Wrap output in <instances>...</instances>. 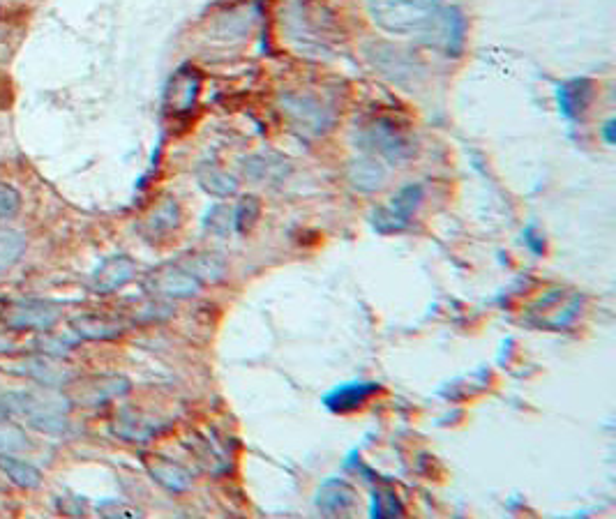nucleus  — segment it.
Listing matches in <instances>:
<instances>
[{"label":"nucleus","mask_w":616,"mask_h":519,"mask_svg":"<svg viewBox=\"0 0 616 519\" xmlns=\"http://www.w3.org/2000/svg\"><path fill=\"white\" fill-rule=\"evenodd\" d=\"M199 93V77L197 72H178L176 79L171 81L167 100L174 109V114H183V111H190L194 100H197Z\"/></svg>","instance_id":"20"},{"label":"nucleus","mask_w":616,"mask_h":519,"mask_svg":"<svg viewBox=\"0 0 616 519\" xmlns=\"http://www.w3.org/2000/svg\"><path fill=\"white\" fill-rule=\"evenodd\" d=\"M381 390L379 383L372 381H353V383H342L330 390V393L323 397V404L328 406L333 413H349L356 411L363 406L372 395H377Z\"/></svg>","instance_id":"11"},{"label":"nucleus","mask_w":616,"mask_h":519,"mask_svg":"<svg viewBox=\"0 0 616 519\" xmlns=\"http://www.w3.org/2000/svg\"><path fill=\"white\" fill-rule=\"evenodd\" d=\"M358 144L365 150L386 157L388 162H404L416 155V144H413L411 134L390 118H374L360 127Z\"/></svg>","instance_id":"2"},{"label":"nucleus","mask_w":616,"mask_h":519,"mask_svg":"<svg viewBox=\"0 0 616 519\" xmlns=\"http://www.w3.org/2000/svg\"><path fill=\"white\" fill-rule=\"evenodd\" d=\"M374 24L390 35H420L457 54L464 42V19L457 10H441L439 0H367Z\"/></svg>","instance_id":"1"},{"label":"nucleus","mask_w":616,"mask_h":519,"mask_svg":"<svg viewBox=\"0 0 616 519\" xmlns=\"http://www.w3.org/2000/svg\"><path fill=\"white\" fill-rule=\"evenodd\" d=\"M287 167L289 164L275 155H254L245 162V173L252 180H264V183H270V180L287 176L289 171Z\"/></svg>","instance_id":"22"},{"label":"nucleus","mask_w":616,"mask_h":519,"mask_svg":"<svg viewBox=\"0 0 616 519\" xmlns=\"http://www.w3.org/2000/svg\"><path fill=\"white\" fill-rule=\"evenodd\" d=\"M356 492L344 480H328L317 492V508L323 515H342L353 508Z\"/></svg>","instance_id":"14"},{"label":"nucleus","mask_w":616,"mask_h":519,"mask_svg":"<svg viewBox=\"0 0 616 519\" xmlns=\"http://www.w3.org/2000/svg\"><path fill=\"white\" fill-rule=\"evenodd\" d=\"M284 116L294 125V130L305 137H323L335 125V114L319 97L307 93H289L282 97Z\"/></svg>","instance_id":"4"},{"label":"nucleus","mask_w":616,"mask_h":519,"mask_svg":"<svg viewBox=\"0 0 616 519\" xmlns=\"http://www.w3.org/2000/svg\"><path fill=\"white\" fill-rule=\"evenodd\" d=\"M125 323L114 317H104V314H79V317L72 319V333L79 337V340H93V342H104V340H116L125 333Z\"/></svg>","instance_id":"12"},{"label":"nucleus","mask_w":616,"mask_h":519,"mask_svg":"<svg viewBox=\"0 0 616 519\" xmlns=\"http://www.w3.org/2000/svg\"><path fill=\"white\" fill-rule=\"evenodd\" d=\"M3 402L10 411V416H21L26 420L42 418V416H67L72 409L63 388L37 386L30 390H12L3 395Z\"/></svg>","instance_id":"3"},{"label":"nucleus","mask_w":616,"mask_h":519,"mask_svg":"<svg viewBox=\"0 0 616 519\" xmlns=\"http://www.w3.org/2000/svg\"><path fill=\"white\" fill-rule=\"evenodd\" d=\"M204 287V280L187 259L157 268L146 277V289L157 298H192Z\"/></svg>","instance_id":"6"},{"label":"nucleus","mask_w":616,"mask_h":519,"mask_svg":"<svg viewBox=\"0 0 616 519\" xmlns=\"http://www.w3.org/2000/svg\"><path fill=\"white\" fill-rule=\"evenodd\" d=\"M160 430H162V425H157L153 418L139 416V413H132V411H123L114 420L116 436H120V439H125V441H134V443L150 441Z\"/></svg>","instance_id":"18"},{"label":"nucleus","mask_w":616,"mask_h":519,"mask_svg":"<svg viewBox=\"0 0 616 519\" xmlns=\"http://www.w3.org/2000/svg\"><path fill=\"white\" fill-rule=\"evenodd\" d=\"M0 471L5 473L12 485L21 487V490H37L44 478L35 464L21 460L14 453H0Z\"/></svg>","instance_id":"17"},{"label":"nucleus","mask_w":616,"mask_h":519,"mask_svg":"<svg viewBox=\"0 0 616 519\" xmlns=\"http://www.w3.org/2000/svg\"><path fill=\"white\" fill-rule=\"evenodd\" d=\"M146 469L157 485L167 487L169 492H185L192 485L190 471H185L183 466L167 460L160 455H146L144 457Z\"/></svg>","instance_id":"13"},{"label":"nucleus","mask_w":616,"mask_h":519,"mask_svg":"<svg viewBox=\"0 0 616 519\" xmlns=\"http://www.w3.org/2000/svg\"><path fill=\"white\" fill-rule=\"evenodd\" d=\"M130 390V381L118 374H95L72 379L65 386V395L72 406H84V409H97L109 402L123 397Z\"/></svg>","instance_id":"5"},{"label":"nucleus","mask_w":616,"mask_h":519,"mask_svg":"<svg viewBox=\"0 0 616 519\" xmlns=\"http://www.w3.org/2000/svg\"><path fill=\"white\" fill-rule=\"evenodd\" d=\"M7 416H10V411H7V406L3 402V397H0V420H5Z\"/></svg>","instance_id":"32"},{"label":"nucleus","mask_w":616,"mask_h":519,"mask_svg":"<svg viewBox=\"0 0 616 519\" xmlns=\"http://www.w3.org/2000/svg\"><path fill=\"white\" fill-rule=\"evenodd\" d=\"M201 185H204V190L217 194V197H229V194L236 192V180L229 173L217 171L213 167L201 173Z\"/></svg>","instance_id":"26"},{"label":"nucleus","mask_w":616,"mask_h":519,"mask_svg":"<svg viewBox=\"0 0 616 519\" xmlns=\"http://www.w3.org/2000/svg\"><path fill=\"white\" fill-rule=\"evenodd\" d=\"M180 224V206L176 199H164L157 203L153 208V213H150L144 220V236L150 238L155 243V240L167 238L171 231H176Z\"/></svg>","instance_id":"15"},{"label":"nucleus","mask_w":616,"mask_h":519,"mask_svg":"<svg viewBox=\"0 0 616 519\" xmlns=\"http://www.w3.org/2000/svg\"><path fill=\"white\" fill-rule=\"evenodd\" d=\"M423 201V185H407L390 199L388 206L372 213V224L379 233H397L409 227V220L418 203Z\"/></svg>","instance_id":"9"},{"label":"nucleus","mask_w":616,"mask_h":519,"mask_svg":"<svg viewBox=\"0 0 616 519\" xmlns=\"http://www.w3.org/2000/svg\"><path fill=\"white\" fill-rule=\"evenodd\" d=\"M524 243L529 245V250L533 254H545V238L540 236V233L536 231V227L524 229Z\"/></svg>","instance_id":"29"},{"label":"nucleus","mask_w":616,"mask_h":519,"mask_svg":"<svg viewBox=\"0 0 616 519\" xmlns=\"http://www.w3.org/2000/svg\"><path fill=\"white\" fill-rule=\"evenodd\" d=\"M17 351V344H14L10 337L0 335V356H5V353H14Z\"/></svg>","instance_id":"31"},{"label":"nucleus","mask_w":616,"mask_h":519,"mask_svg":"<svg viewBox=\"0 0 616 519\" xmlns=\"http://www.w3.org/2000/svg\"><path fill=\"white\" fill-rule=\"evenodd\" d=\"M3 372L21 376L37 383V386H51V388H65L67 383L74 379L70 367L63 363V358L47 356V353H30L12 363H3Z\"/></svg>","instance_id":"7"},{"label":"nucleus","mask_w":616,"mask_h":519,"mask_svg":"<svg viewBox=\"0 0 616 519\" xmlns=\"http://www.w3.org/2000/svg\"><path fill=\"white\" fill-rule=\"evenodd\" d=\"M21 194L12 185L0 183V220H10L19 213Z\"/></svg>","instance_id":"28"},{"label":"nucleus","mask_w":616,"mask_h":519,"mask_svg":"<svg viewBox=\"0 0 616 519\" xmlns=\"http://www.w3.org/2000/svg\"><path fill=\"white\" fill-rule=\"evenodd\" d=\"M5 328L14 333H44L54 328L60 319V310L56 305L44 303V300H26V303H12L3 312Z\"/></svg>","instance_id":"8"},{"label":"nucleus","mask_w":616,"mask_h":519,"mask_svg":"<svg viewBox=\"0 0 616 519\" xmlns=\"http://www.w3.org/2000/svg\"><path fill=\"white\" fill-rule=\"evenodd\" d=\"M137 275V266L130 257H111L102 263L100 268L93 273V280H90V287L100 296H109L118 289H123L125 284H130Z\"/></svg>","instance_id":"10"},{"label":"nucleus","mask_w":616,"mask_h":519,"mask_svg":"<svg viewBox=\"0 0 616 519\" xmlns=\"http://www.w3.org/2000/svg\"><path fill=\"white\" fill-rule=\"evenodd\" d=\"M386 178V167H381V162L374 157H363V160L351 162L349 167V183L358 192H377L386 183Z\"/></svg>","instance_id":"19"},{"label":"nucleus","mask_w":616,"mask_h":519,"mask_svg":"<svg viewBox=\"0 0 616 519\" xmlns=\"http://www.w3.org/2000/svg\"><path fill=\"white\" fill-rule=\"evenodd\" d=\"M259 210H261L259 201L254 197H247V199L240 201L236 213H234V227L238 231L252 229L254 222H257V217H259Z\"/></svg>","instance_id":"27"},{"label":"nucleus","mask_w":616,"mask_h":519,"mask_svg":"<svg viewBox=\"0 0 616 519\" xmlns=\"http://www.w3.org/2000/svg\"><path fill=\"white\" fill-rule=\"evenodd\" d=\"M26 254V236L17 229H0V275L17 266Z\"/></svg>","instance_id":"21"},{"label":"nucleus","mask_w":616,"mask_h":519,"mask_svg":"<svg viewBox=\"0 0 616 519\" xmlns=\"http://www.w3.org/2000/svg\"><path fill=\"white\" fill-rule=\"evenodd\" d=\"M372 517H400L404 515V508L400 499H397L395 492L390 490H374L372 494V508H370Z\"/></svg>","instance_id":"25"},{"label":"nucleus","mask_w":616,"mask_h":519,"mask_svg":"<svg viewBox=\"0 0 616 519\" xmlns=\"http://www.w3.org/2000/svg\"><path fill=\"white\" fill-rule=\"evenodd\" d=\"M30 448L28 434L19 425H7L0 420V453H24Z\"/></svg>","instance_id":"24"},{"label":"nucleus","mask_w":616,"mask_h":519,"mask_svg":"<svg viewBox=\"0 0 616 519\" xmlns=\"http://www.w3.org/2000/svg\"><path fill=\"white\" fill-rule=\"evenodd\" d=\"M614 127H616V123H614V120H607V123H605V127H603V137H605V141H607V146H614V144H616V137H614Z\"/></svg>","instance_id":"30"},{"label":"nucleus","mask_w":616,"mask_h":519,"mask_svg":"<svg viewBox=\"0 0 616 519\" xmlns=\"http://www.w3.org/2000/svg\"><path fill=\"white\" fill-rule=\"evenodd\" d=\"M593 97V86L587 79H575L563 84L557 93L559 109L566 118H580L587 111Z\"/></svg>","instance_id":"16"},{"label":"nucleus","mask_w":616,"mask_h":519,"mask_svg":"<svg viewBox=\"0 0 616 519\" xmlns=\"http://www.w3.org/2000/svg\"><path fill=\"white\" fill-rule=\"evenodd\" d=\"M81 340L77 335L72 333H44L37 335L35 340V351L37 353H47V356H54V358H65L67 353H72L74 349H77V344Z\"/></svg>","instance_id":"23"}]
</instances>
